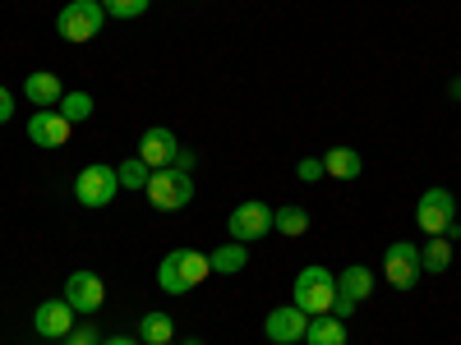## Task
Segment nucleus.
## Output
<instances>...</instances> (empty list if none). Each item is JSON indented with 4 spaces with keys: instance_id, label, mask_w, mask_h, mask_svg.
Returning a JSON list of instances; mask_svg holds the SVG:
<instances>
[{
    "instance_id": "9",
    "label": "nucleus",
    "mask_w": 461,
    "mask_h": 345,
    "mask_svg": "<svg viewBox=\"0 0 461 345\" xmlns=\"http://www.w3.org/2000/svg\"><path fill=\"white\" fill-rule=\"evenodd\" d=\"M102 299H106V286H102L97 272H74L65 281V304H69L74 314H97Z\"/></svg>"
},
{
    "instance_id": "30",
    "label": "nucleus",
    "mask_w": 461,
    "mask_h": 345,
    "mask_svg": "<svg viewBox=\"0 0 461 345\" xmlns=\"http://www.w3.org/2000/svg\"><path fill=\"white\" fill-rule=\"evenodd\" d=\"M452 97H461V79H452Z\"/></svg>"
},
{
    "instance_id": "23",
    "label": "nucleus",
    "mask_w": 461,
    "mask_h": 345,
    "mask_svg": "<svg viewBox=\"0 0 461 345\" xmlns=\"http://www.w3.org/2000/svg\"><path fill=\"white\" fill-rule=\"evenodd\" d=\"M115 175H121V189H148V175H152V166H148L143 157H130V162H121V166H115Z\"/></svg>"
},
{
    "instance_id": "21",
    "label": "nucleus",
    "mask_w": 461,
    "mask_h": 345,
    "mask_svg": "<svg viewBox=\"0 0 461 345\" xmlns=\"http://www.w3.org/2000/svg\"><path fill=\"white\" fill-rule=\"evenodd\" d=\"M273 230H282V235H304V230H310V212L304 208H277Z\"/></svg>"
},
{
    "instance_id": "17",
    "label": "nucleus",
    "mask_w": 461,
    "mask_h": 345,
    "mask_svg": "<svg viewBox=\"0 0 461 345\" xmlns=\"http://www.w3.org/2000/svg\"><path fill=\"white\" fill-rule=\"evenodd\" d=\"M360 152H351V147H332L328 157H323V171L332 175V180H356L360 175Z\"/></svg>"
},
{
    "instance_id": "3",
    "label": "nucleus",
    "mask_w": 461,
    "mask_h": 345,
    "mask_svg": "<svg viewBox=\"0 0 461 345\" xmlns=\"http://www.w3.org/2000/svg\"><path fill=\"white\" fill-rule=\"evenodd\" d=\"M295 309H304L310 318L319 314H332V299H337V277L328 272V267H304V272L295 277Z\"/></svg>"
},
{
    "instance_id": "10",
    "label": "nucleus",
    "mask_w": 461,
    "mask_h": 345,
    "mask_svg": "<svg viewBox=\"0 0 461 345\" xmlns=\"http://www.w3.org/2000/svg\"><path fill=\"white\" fill-rule=\"evenodd\" d=\"M304 327H310V314L295 309V304H286V309H273V314H267V323H263V332H267V341H273V345H295V341H304Z\"/></svg>"
},
{
    "instance_id": "4",
    "label": "nucleus",
    "mask_w": 461,
    "mask_h": 345,
    "mask_svg": "<svg viewBox=\"0 0 461 345\" xmlns=\"http://www.w3.org/2000/svg\"><path fill=\"white\" fill-rule=\"evenodd\" d=\"M102 23H106L102 0H69V5L60 10V19H56L65 42H93V37L102 32Z\"/></svg>"
},
{
    "instance_id": "27",
    "label": "nucleus",
    "mask_w": 461,
    "mask_h": 345,
    "mask_svg": "<svg viewBox=\"0 0 461 345\" xmlns=\"http://www.w3.org/2000/svg\"><path fill=\"white\" fill-rule=\"evenodd\" d=\"M332 314H337V318L346 323V318L356 314V299H346V295H337V299H332Z\"/></svg>"
},
{
    "instance_id": "14",
    "label": "nucleus",
    "mask_w": 461,
    "mask_h": 345,
    "mask_svg": "<svg viewBox=\"0 0 461 345\" xmlns=\"http://www.w3.org/2000/svg\"><path fill=\"white\" fill-rule=\"evenodd\" d=\"M23 97L37 102V111H56L60 97H65V88H60L56 74H28V79H23Z\"/></svg>"
},
{
    "instance_id": "31",
    "label": "nucleus",
    "mask_w": 461,
    "mask_h": 345,
    "mask_svg": "<svg viewBox=\"0 0 461 345\" xmlns=\"http://www.w3.org/2000/svg\"><path fill=\"white\" fill-rule=\"evenodd\" d=\"M189 345H203V341H189Z\"/></svg>"
},
{
    "instance_id": "29",
    "label": "nucleus",
    "mask_w": 461,
    "mask_h": 345,
    "mask_svg": "<svg viewBox=\"0 0 461 345\" xmlns=\"http://www.w3.org/2000/svg\"><path fill=\"white\" fill-rule=\"evenodd\" d=\"M102 345H139V341H134V336H106Z\"/></svg>"
},
{
    "instance_id": "8",
    "label": "nucleus",
    "mask_w": 461,
    "mask_h": 345,
    "mask_svg": "<svg viewBox=\"0 0 461 345\" xmlns=\"http://www.w3.org/2000/svg\"><path fill=\"white\" fill-rule=\"evenodd\" d=\"M267 230H273V208L267 203H240L236 212H230V240L254 244V240L267 235Z\"/></svg>"
},
{
    "instance_id": "16",
    "label": "nucleus",
    "mask_w": 461,
    "mask_h": 345,
    "mask_svg": "<svg viewBox=\"0 0 461 345\" xmlns=\"http://www.w3.org/2000/svg\"><path fill=\"white\" fill-rule=\"evenodd\" d=\"M369 290H374V272H369V267H346V272H341V281H337V295H346V299H369Z\"/></svg>"
},
{
    "instance_id": "11",
    "label": "nucleus",
    "mask_w": 461,
    "mask_h": 345,
    "mask_svg": "<svg viewBox=\"0 0 461 345\" xmlns=\"http://www.w3.org/2000/svg\"><path fill=\"white\" fill-rule=\"evenodd\" d=\"M139 157L152 166V171H167V166H176V157H180V138L171 134V129H148L143 138H139Z\"/></svg>"
},
{
    "instance_id": "24",
    "label": "nucleus",
    "mask_w": 461,
    "mask_h": 345,
    "mask_svg": "<svg viewBox=\"0 0 461 345\" xmlns=\"http://www.w3.org/2000/svg\"><path fill=\"white\" fill-rule=\"evenodd\" d=\"M102 10H106L111 19H139V14L148 10V0H102Z\"/></svg>"
},
{
    "instance_id": "20",
    "label": "nucleus",
    "mask_w": 461,
    "mask_h": 345,
    "mask_svg": "<svg viewBox=\"0 0 461 345\" xmlns=\"http://www.w3.org/2000/svg\"><path fill=\"white\" fill-rule=\"evenodd\" d=\"M171 332H176V323H171L167 314H148V318L139 323V341H148V345H167Z\"/></svg>"
},
{
    "instance_id": "32",
    "label": "nucleus",
    "mask_w": 461,
    "mask_h": 345,
    "mask_svg": "<svg viewBox=\"0 0 461 345\" xmlns=\"http://www.w3.org/2000/svg\"><path fill=\"white\" fill-rule=\"evenodd\" d=\"M167 345H171V341H167Z\"/></svg>"
},
{
    "instance_id": "26",
    "label": "nucleus",
    "mask_w": 461,
    "mask_h": 345,
    "mask_svg": "<svg viewBox=\"0 0 461 345\" xmlns=\"http://www.w3.org/2000/svg\"><path fill=\"white\" fill-rule=\"evenodd\" d=\"M65 341H74V345H102V341H97V332H93V327H74V332H69V336H65Z\"/></svg>"
},
{
    "instance_id": "2",
    "label": "nucleus",
    "mask_w": 461,
    "mask_h": 345,
    "mask_svg": "<svg viewBox=\"0 0 461 345\" xmlns=\"http://www.w3.org/2000/svg\"><path fill=\"white\" fill-rule=\"evenodd\" d=\"M143 194L152 199V208H158V212H180V208H189V203H194V175H189V171H180V166L152 171Z\"/></svg>"
},
{
    "instance_id": "22",
    "label": "nucleus",
    "mask_w": 461,
    "mask_h": 345,
    "mask_svg": "<svg viewBox=\"0 0 461 345\" xmlns=\"http://www.w3.org/2000/svg\"><path fill=\"white\" fill-rule=\"evenodd\" d=\"M56 111L65 115V120H69V125H84V120H88V115H93V97H88V93H65Z\"/></svg>"
},
{
    "instance_id": "12",
    "label": "nucleus",
    "mask_w": 461,
    "mask_h": 345,
    "mask_svg": "<svg viewBox=\"0 0 461 345\" xmlns=\"http://www.w3.org/2000/svg\"><path fill=\"white\" fill-rule=\"evenodd\" d=\"M32 327L42 332L47 341H65V336L74 332V309H69L65 299H47V304H37Z\"/></svg>"
},
{
    "instance_id": "5",
    "label": "nucleus",
    "mask_w": 461,
    "mask_h": 345,
    "mask_svg": "<svg viewBox=\"0 0 461 345\" xmlns=\"http://www.w3.org/2000/svg\"><path fill=\"white\" fill-rule=\"evenodd\" d=\"M415 221L425 235H456V199L452 189H425V199L415 208Z\"/></svg>"
},
{
    "instance_id": "13",
    "label": "nucleus",
    "mask_w": 461,
    "mask_h": 345,
    "mask_svg": "<svg viewBox=\"0 0 461 345\" xmlns=\"http://www.w3.org/2000/svg\"><path fill=\"white\" fill-rule=\"evenodd\" d=\"M69 120H65V115L60 111H37L32 115V120H28V138L37 143V147H65L69 143Z\"/></svg>"
},
{
    "instance_id": "18",
    "label": "nucleus",
    "mask_w": 461,
    "mask_h": 345,
    "mask_svg": "<svg viewBox=\"0 0 461 345\" xmlns=\"http://www.w3.org/2000/svg\"><path fill=\"white\" fill-rule=\"evenodd\" d=\"M420 267H425V272H447V267H452V240L434 235L425 249H420Z\"/></svg>"
},
{
    "instance_id": "28",
    "label": "nucleus",
    "mask_w": 461,
    "mask_h": 345,
    "mask_svg": "<svg viewBox=\"0 0 461 345\" xmlns=\"http://www.w3.org/2000/svg\"><path fill=\"white\" fill-rule=\"evenodd\" d=\"M10 115H14V102H10L5 88H0V125H10Z\"/></svg>"
},
{
    "instance_id": "19",
    "label": "nucleus",
    "mask_w": 461,
    "mask_h": 345,
    "mask_svg": "<svg viewBox=\"0 0 461 345\" xmlns=\"http://www.w3.org/2000/svg\"><path fill=\"white\" fill-rule=\"evenodd\" d=\"M208 262H212V272L230 277V272H240V267L249 262V249H245L240 240H230V244H221V249H217V253H212Z\"/></svg>"
},
{
    "instance_id": "15",
    "label": "nucleus",
    "mask_w": 461,
    "mask_h": 345,
    "mask_svg": "<svg viewBox=\"0 0 461 345\" xmlns=\"http://www.w3.org/2000/svg\"><path fill=\"white\" fill-rule=\"evenodd\" d=\"M304 345H346V323L337 314H319L304 327Z\"/></svg>"
},
{
    "instance_id": "1",
    "label": "nucleus",
    "mask_w": 461,
    "mask_h": 345,
    "mask_svg": "<svg viewBox=\"0 0 461 345\" xmlns=\"http://www.w3.org/2000/svg\"><path fill=\"white\" fill-rule=\"evenodd\" d=\"M208 272H212V262H208L203 253H194V249H171V253L162 258V267H158V286H162L167 295H185V290L203 286Z\"/></svg>"
},
{
    "instance_id": "33",
    "label": "nucleus",
    "mask_w": 461,
    "mask_h": 345,
    "mask_svg": "<svg viewBox=\"0 0 461 345\" xmlns=\"http://www.w3.org/2000/svg\"><path fill=\"white\" fill-rule=\"evenodd\" d=\"M69 345H74V341H69Z\"/></svg>"
},
{
    "instance_id": "25",
    "label": "nucleus",
    "mask_w": 461,
    "mask_h": 345,
    "mask_svg": "<svg viewBox=\"0 0 461 345\" xmlns=\"http://www.w3.org/2000/svg\"><path fill=\"white\" fill-rule=\"evenodd\" d=\"M295 175H300V180H323V175H328V171H323V157H304V162L295 166Z\"/></svg>"
},
{
    "instance_id": "7",
    "label": "nucleus",
    "mask_w": 461,
    "mask_h": 345,
    "mask_svg": "<svg viewBox=\"0 0 461 345\" xmlns=\"http://www.w3.org/2000/svg\"><path fill=\"white\" fill-rule=\"evenodd\" d=\"M420 272H425V267H420V249L411 240H397L388 253H383V277H388L393 290H411Z\"/></svg>"
},
{
    "instance_id": "6",
    "label": "nucleus",
    "mask_w": 461,
    "mask_h": 345,
    "mask_svg": "<svg viewBox=\"0 0 461 345\" xmlns=\"http://www.w3.org/2000/svg\"><path fill=\"white\" fill-rule=\"evenodd\" d=\"M74 194L84 208H111V199L121 194V175H115V166H84L74 180Z\"/></svg>"
}]
</instances>
